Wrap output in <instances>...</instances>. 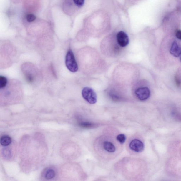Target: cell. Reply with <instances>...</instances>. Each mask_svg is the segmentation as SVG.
Instances as JSON below:
<instances>
[{
  "label": "cell",
  "mask_w": 181,
  "mask_h": 181,
  "mask_svg": "<svg viewBox=\"0 0 181 181\" xmlns=\"http://www.w3.org/2000/svg\"><path fill=\"white\" fill-rule=\"evenodd\" d=\"M67 67L72 72H76L78 69V64L72 51L69 50L66 54L65 60Z\"/></svg>",
  "instance_id": "6da1fadb"
},
{
  "label": "cell",
  "mask_w": 181,
  "mask_h": 181,
  "mask_svg": "<svg viewBox=\"0 0 181 181\" xmlns=\"http://www.w3.org/2000/svg\"><path fill=\"white\" fill-rule=\"evenodd\" d=\"M82 94L84 99L90 104H94L97 101L96 93L90 87H84L82 89Z\"/></svg>",
  "instance_id": "7a4b0ae2"
},
{
  "label": "cell",
  "mask_w": 181,
  "mask_h": 181,
  "mask_svg": "<svg viewBox=\"0 0 181 181\" xmlns=\"http://www.w3.org/2000/svg\"><path fill=\"white\" fill-rule=\"evenodd\" d=\"M135 94L140 101H144L150 97V91L148 88L147 87H140L135 91Z\"/></svg>",
  "instance_id": "3957f363"
},
{
  "label": "cell",
  "mask_w": 181,
  "mask_h": 181,
  "mask_svg": "<svg viewBox=\"0 0 181 181\" xmlns=\"http://www.w3.org/2000/svg\"><path fill=\"white\" fill-rule=\"evenodd\" d=\"M118 43L120 46L124 47L129 43V38L126 33L122 31H119L117 35Z\"/></svg>",
  "instance_id": "277c9868"
},
{
  "label": "cell",
  "mask_w": 181,
  "mask_h": 181,
  "mask_svg": "<svg viewBox=\"0 0 181 181\" xmlns=\"http://www.w3.org/2000/svg\"><path fill=\"white\" fill-rule=\"evenodd\" d=\"M130 149L136 152H140L143 151L145 147L144 143L141 140L134 139L132 140L129 144Z\"/></svg>",
  "instance_id": "5b68a950"
},
{
  "label": "cell",
  "mask_w": 181,
  "mask_h": 181,
  "mask_svg": "<svg viewBox=\"0 0 181 181\" xmlns=\"http://www.w3.org/2000/svg\"><path fill=\"white\" fill-rule=\"evenodd\" d=\"M170 53L175 57H179L181 54V47L179 46L176 41L173 42L170 49Z\"/></svg>",
  "instance_id": "8992f818"
},
{
  "label": "cell",
  "mask_w": 181,
  "mask_h": 181,
  "mask_svg": "<svg viewBox=\"0 0 181 181\" xmlns=\"http://www.w3.org/2000/svg\"><path fill=\"white\" fill-rule=\"evenodd\" d=\"M103 146L104 149L108 152L113 153L115 152L116 150L115 146L110 142H104Z\"/></svg>",
  "instance_id": "52a82bcc"
},
{
  "label": "cell",
  "mask_w": 181,
  "mask_h": 181,
  "mask_svg": "<svg viewBox=\"0 0 181 181\" xmlns=\"http://www.w3.org/2000/svg\"><path fill=\"white\" fill-rule=\"evenodd\" d=\"M56 173L55 171L52 169L48 168L46 170L44 175L45 178L47 180L52 179L55 177Z\"/></svg>",
  "instance_id": "ba28073f"
},
{
  "label": "cell",
  "mask_w": 181,
  "mask_h": 181,
  "mask_svg": "<svg viewBox=\"0 0 181 181\" xmlns=\"http://www.w3.org/2000/svg\"><path fill=\"white\" fill-rule=\"evenodd\" d=\"M11 143V139L8 136H4L1 137V144L3 146H8Z\"/></svg>",
  "instance_id": "9c48e42d"
},
{
  "label": "cell",
  "mask_w": 181,
  "mask_h": 181,
  "mask_svg": "<svg viewBox=\"0 0 181 181\" xmlns=\"http://www.w3.org/2000/svg\"><path fill=\"white\" fill-rule=\"evenodd\" d=\"M79 125L81 127L85 128H92L95 127V124L89 122H82L80 123Z\"/></svg>",
  "instance_id": "30bf717a"
},
{
  "label": "cell",
  "mask_w": 181,
  "mask_h": 181,
  "mask_svg": "<svg viewBox=\"0 0 181 181\" xmlns=\"http://www.w3.org/2000/svg\"><path fill=\"white\" fill-rule=\"evenodd\" d=\"M8 83L7 79L6 77L0 76V88L1 89L4 88L7 85Z\"/></svg>",
  "instance_id": "8fae6325"
},
{
  "label": "cell",
  "mask_w": 181,
  "mask_h": 181,
  "mask_svg": "<svg viewBox=\"0 0 181 181\" xmlns=\"http://www.w3.org/2000/svg\"><path fill=\"white\" fill-rule=\"evenodd\" d=\"M116 138H117V140L119 143L121 144H123L125 142L126 137L125 135L121 134L118 135Z\"/></svg>",
  "instance_id": "7c38bea8"
},
{
  "label": "cell",
  "mask_w": 181,
  "mask_h": 181,
  "mask_svg": "<svg viewBox=\"0 0 181 181\" xmlns=\"http://www.w3.org/2000/svg\"><path fill=\"white\" fill-rule=\"evenodd\" d=\"M36 16L33 14H28L26 16V19L27 21L29 22L34 21L36 20Z\"/></svg>",
  "instance_id": "4fadbf2b"
},
{
  "label": "cell",
  "mask_w": 181,
  "mask_h": 181,
  "mask_svg": "<svg viewBox=\"0 0 181 181\" xmlns=\"http://www.w3.org/2000/svg\"><path fill=\"white\" fill-rule=\"evenodd\" d=\"M3 154L4 156L6 158H9L11 156V151L7 148L3 150Z\"/></svg>",
  "instance_id": "5bb4252c"
},
{
  "label": "cell",
  "mask_w": 181,
  "mask_h": 181,
  "mask_svg": "<svg viewBox=\"0 0 181 181\" xmlns=\"http://www.w3.org/2000/svg\"><path fill=\"white\" fill-rule=\"evenodd\" d=\"M76 6L80 7L83 6L84 0H73Z\"/></svg>",
  "instance_id": "9a60e30c"
},
{
  "label": "cell",
  "mask_w": 181,
  "mask_h": 181,
  "mask_svg": "<svg viewBox=\"0 0 181 181\" xmlns=\"http://www.w3.org/2000/svg\"><path fill=\"white\" fill-rule=\"evenodd\" d=\"M176 36L178 39L181 40V30H178L176 31L175 33Z\"/></svg>",
  "instance_id": "2e32d148"
},
{
  "label": "cell",
  "mask_w": 181,
  "mask_h": 181,
  "mask_svg": "<svg viewBox=\"0 0 181 181\" xmlns=\"http://www.w3.org/2000/svg\"></svg>",
  "instance_id": "e0dca14e"
}]
</instances>
